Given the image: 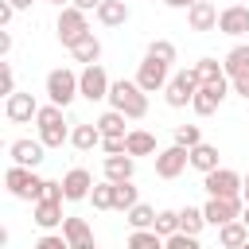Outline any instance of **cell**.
I'll list each match as a JSON object with an SVG mask.
<instances>
[{
  "label": "cell",
  "mask_w": 249,
  "mask_h": 249,
  "mask_svg": "<svg viewBox=\"0 0 249 249\" xmlns=\"http://www.w3.org/2000/svg\"><path fill=\"white\" fill-rule=\"evenodd\" d=\"M152 230L167 241L171 233H179V210H156V222H152Z\"/></svg>",
  "instance_id": "33"
},
{
  "label": "cell",
  "mask_w": 249,
  "mask_h": 249,
  "mask_svg": "<svg viewBox=\"0 0 249 249\" xmlns=\"http://www.w3.org/2000/svg\"><path fill=\"white\" fill-rule=\"evenodd\" d=\"M202 187L210 198H241V175L233 167H214L210 175H202Z\"/></svg>",
  "instance_id": "8"
},
{
  "label": "cell",
  "mask_w": 249,
  "mask_h": 249,
  "mask_svg": "<svg viewBox=\"0 0 249 249\" xmlns=\"http://www.w3.org/2000/svg\"><path fill=\"white\" fill-rule=\"evenodd\" d=\"M124 152L136 160V156H156L160 148H156V136L148 128H128L124 132Z\"/></svg>",
  "instance_id": "22"
},
{
  "label": "cell",
  "mask_w": 249,
  "mask_h": 249,
  "mask_svg": "<svg viewBox=\"0 0 249 249\" xmlns=\"http://www.w3.org/2000/svg\"><path fill=\"white\" fill-rule=\"evenodd\" d=\"M70 249H97V241L89 237V241H78V245H70Z\"/></svg>",
  "instance_id": "49"
},
{
  "label": "cell",
  "mask_w": 249,
  "mask_h": 249,
  "mask_svg": "<svg viewBox=\"0 0 249 249\" xmlns=\"http://www.w3.org/2000/svg\"><path fill=\"white\" fill-rule=\"evenodd\" d=\"M230 89H233L237 97H245V101H249V74H241V78H233V82H230Z\"/></svg>",
  "instance_id": "43"
},
{
  "label": "cell",
  "mask_w": 249,
  "mask_h": 249,
  "mask_svg": "<svg viewBox=\"0 0 249 249\" xmlns=\"http://www.w3.org/2000/svg\"><path fill=\"white\" fill-rule=\"evenodd\" d=\"M8 51H12V31H8V27H0V58H4Z\"/></svg>",
  "instance_id": "46"
},
{
  "label": "cell",
  "mask_w": 249,
  "mask_h": 249,
  "mask_svg": "<svg viewBox=\"0 0 249 249\" xmlns=\"http://www.w3.org/2000/svg\"><path fill=\"white\" fill-rule=\"evenodd\" d=\"M89 202H93V210H113V183H109V179L93 183V191H89Z\"/></svg>",
  "instance_id": "36"
},
{
  "label": "cell",
  "mask_w": 249,
  "mask_h": 249,
  "mask_svg": "<svg viewBox=\"0 0 249 249\" xmlns=\"http://www.w3.org/2000/svg\"><path fill=\"white\" fill-rule=\"evenodd\" d=\"M175 144L191 152L195 144H202V128L198 124H175Z\"/></svg>",
  "instance_id": "37"
},
{
  "label": "cell",
  "mask_w": 249,
  "mask_h": 249,
  "mask_svg": "<svg viewBox=\"0 0 249 249\" xmlns=\"http://www.w3.org/2000/svg\"><path fill=\"white\" fill-rule=\"evenodd\" d=\"M93 191V175L86 167H70L62 175V202H86Z\"/></svg>",
  "instance_id": "15"
},
{
  "label": "cell",
  "mask_w": 249,
  "mask_h": 249,
  "mask_svg": "<svg viewBox=\"0 0 249 249\" xmlns=\"http://www.w3.org/2000/svg\"><path fill=\"white\" fill-rule=\"evenodd\" d=\"M8 4H12L16 12H23V8H31V0H8Z\"/></svg>",
  "instance_id": "51"
},
{
  "label": "cell",
  "mask_w": 249,
  "mask_h": 249,
  "mask_svg": "<svg viewBox=\"0 0 249 249\" xmlns=\"http://www.w3.org/2000/svg\"><path fill=\"white\" fill-rule=\"evenodd\" d=\"M241 202H245V206H249V175H245V179H241Z\"/></svg>",
  "instance_id": "48"
},
{
  "label": "cell",
  "mask_w": 249,
  "mask_h": 249,
  "mask_svg": "<svg viewBox=\"0 0 249 249\" xmlns=\"http://www.w3.org/2000/svg\"><path fill=\"white\" fill-rule=\"evenodd\" d=\"M47 97H51V105L66 109V105L78 97V74H74L70 66H54V70L47 74Z\"/></svg>",
  "instance_id": "5"
},
{
  "label": "cell",
  "mask_w": 249,
  "mask_h": 249,
  "mask_svg": "<svg viewBox=\"0 0 249 249\" xmlns=\"http://www.w3.org/2000/svg\"><path fill=\"white\" fill-rule=\"evenodd\" d=\"M241 222H245V230H249V206H245V210H241Z\"/></svg>",
  "instance_id": "53"
},
{
  "label": "cell",
  "mask_w": 249,
  "mask_h": 249,
  "mask_svg": "<svg viewBox=\"0 0 249 249\" xmlns=\"http://www.w3.org/2000/svg\"><path fill=\"white\" fill-rule=\"evenodd\" d=\"M187 23H191V31H218V8L210 0H195L187 8Z\"/></svg>",
  "instance_id": "18"
},
{
  "label": "cell",
  "mask_w": 249,
  "mask_h": 249,
  "mask_svg": "<svg viewBox=\"0 0 249 249\" xmlns=\"http://www.w3.org/2000/svg\"><path fill=\"white\" fill-rule=\"evenodd\" d=\"M4 117L12 121V124H31L35 117H39V101L31 97V93H12L8 101H4Z\"/></svg>",
  "instance_id": "16"
},
{
  "label": "cell",
  "mask_w": 249,
  "mask_h": 249,
  "mask_svg": "<svg viewBox=\"0 0 249 249\" xmlns=\"http://www.w3.org/2000/svg\"><path fill=\"white\" fill-rule=\"evenodd\" d=\"M35 249H70V241H66V237L54 230V233H43V237L35 241Z\"/></svg>",
  "instance_id": "40"
},
{
  "label": "cell",
  "mask_w": 249,
  "mask_h": 249,
  "mask_svg": "<svg viewBox=\"0 0 249 249\" xmlns=\"http://www.w3.org/2000/svg\"><path fill=\"white\" fill-rule=\"evenodd\" d=\"M62 202H47V198H39V202H31V222L43 230V233H54V230H62Z\"/></svg>",
  "instance_id": "17"
},
{
  "label": "cell",
  "mask_w": 249,
  "mask_h": 249,
  "mask_svg": "<svg viewBox=\"0 0 249 249\" xmlns=\"http://www.w3.org/2000/svg\"><path fill=\"white\" fill-rule=\"evenodd\" d=\"M101 171H105L109 183H128L136 175V160L132 156H105L101 160Z\"/></svg>",
  "instance_id": "20"
},
{
  "label": "cell",
  "mask_w": 249,
  "mask_h": 249,
  "mask_svg": "<svg viewBox=\"0 0 249 249\" xmlns=\"http://www.w3.org/2000/svg\"><path fill=\"white\" fill-rule=\"evenodd\" d=\"M144 93H156V89H163L167 82H171V66L167 62H156V58H148L144 54V62L136 66V78H132Z\"/></svg>",
  "instance_id": "9"
},
{
  "label": "cell",
  "mask_w": 249,
  "mask_h": 249,
  "mask_svg": "<svg viewBox=\"0 0 249 249\" xmlns=\"http://www.w3.org/2000/svg\"><path fill=\"white\" fill-rule=\"evenodd\" d=\"M4 187H8V195L12 198H19V202H39L43 198V179L31 171V167H8L4 171Z\"/></svg>",
  "instance_id": "3"
},
{
  "label": "cell",
  "mask_w": 249,
  "mask_h": 249,
  "mask_svg": "<svg viewBox=\"0 0 249 249\" xmlns=\"http://www.w3.org/2000/svg\"><path fill=\"white\" fill-rule=\"evenodd\" d=\"M58 233H62L70 245H78V241H89V237H93L89 222H86V218H74V214H66V218H62V230H58Z\"/></svg>",
  "instance_id": "27"
},
{
  "label": "cell",
  "mask_w": 249,
  "mask_h": 249,
  "mask_svg": "<svg viewBox=\"0 0 249 249\" xmlns=\"http://www.w3.org/2000/svg\"><path fill=\"white\" fill-rule=\"evenodd\" d=\"M101 152L105 156H128L124 152V136H101Z\"/></svg>",
  "instance_id": "41"
},
{
  "label": "cell",
  "mask_w": 249,
  "mask_h": 249,
  "mask_svg": "<svg viewBox=\"0 0 249 249\" xmlns=\"http://www.w3.org/2000/svg\"><path fill=\"white\" fill-rule=\"evenodd\" d=\"M109 109H117V113H124L128 121H140L144 113H148V93L132 82V78H117V82H109Z\"/></svg>",
  "instance_id": "1"
},
{
  "label": "cell",
  "mask_w": 249,
  "mask_h": 249,
  "mask_svg": "<svg viewBox=\"0 0 249 249\" xmlns=\"http://www.w3.org/2000/svg\"><path fill=\"white\" fill-rule=\"evenodd\" d=\"M195 74H198V86H206V82H222L226 74H222V62L218 58H198L195 66H191Z\"/></svg>",
  "instance_id": "32"
},
{
  "label": "cell",
  "mask_w": 249,
  "mask_h": 249,
  "mask_svg": "<svg viewBox=\"0 0 249 249\" xmlns=\"http://www.w3.org/2000/svg\"><path fill=\"white\" fill-rule=\"evenodd\" d=\"M241 198H206V206H202V218H206V226H226V222H237L241 218Z\"/></svg>",
  "instance_id": "12"
},
{
  "label": "cell",
  "mask_w": 249,
  "mask_h": 249,
  "mask_svg": "<svg viewBox=\"0 0 249 249\" xmlns=\"http://www.w3.org/2000/svg\"><path fill=\"white\" fill-rule=\"evenodd\" d=\"M124 218H128V226H132V230H152V222H156V210H152L148 202H136V206H132Z\"/></svg>",
  "instance_id": "34"
},
{
  "label": "cell",
  "mask_w": 249,
  "mask_h": 249,
  "mask_svg": "<svg viewBox=\"0 0 249 249\" xmlns=\"http://www.w3.org/2000/svg\"><path fill=\"white\" fill-rule=\"evenodd\" d=\"M241 249H249V241H245V245H241Z\"/></svg>",
  "instance_id": "55"
},
{
  "label": "cell",
  "mask_w": 249,
  "mask_h": 249,
  "mask_svg": "<svg viewBox=\"0 0 249 249\" xmlns=\"http://www.w3.org/2000/svg\"><path fill=\"white\" fill-rule=\"evenodd\" d=\"M43 198L47 202H62V179H43Z\"/></svg>",
  "instance_id": "42"
},
{
  "label": "cell",
  "mask_w": 249,
  "mask_h": 249,
  "mask_svg": "<svg viewBox=\"0 0 249 249\" xmlns=\"http://www.w3.org/2000/svg\"><path fill=\"white\" fill-rule=\"evenodd\" d=\"M222 74L233 82V78H241V74H249V43H237L226 58H222Z\"/></svg>",
  "instance_id": "25"
},
{
  "label": "cell",
  "mask_w": 249,
  "mask_h": 249,
  "mask_svg": "<svg viewBox=\"0 0 249 249\" xmlns=\"http://www.w3.org/2000/svg\"><path fill=\"white\" fill-rule=\"evenodd\" d=\"M214 249H218V245H214Z\"/></svg>",
  "instance_id": "58"
},
{
  "label": "cell",
  "mask_w": 249,
  "mask_h": 249,
  "mask_svg": "<svg viewBox=\"0 0 249 249\" xmlns=\"http://www.w3.org/2000/svg\"><path fill=\"white\" fill-rule=\"evenodd\" d=\"M163 4H167V8H191L195 0H163Z\"/></svg>",
  "instance_id": "47"
},
{
  "label": "cell",
  "mask_w": 249,
  "mask_h": 249,
  "mask_svg": "<svg viewBox=\"0 0 249 249\" xmlns=\"http://www.w3.org/2000/svg\"><path fill=\"white\" fill-rule=\"evenodd\" d=\"M54 31H58V43L70 51L82 35H89V16L86 12H78V8H58V19H54Z\"/></svg>",
  "instance_id": "4"
},
{
  "label": "cell",
  "mask_w": 249,
  "mask_h": 249,
  "mask_svg": "<svg viewBox=\"0 0 249 249\" xmlns=\"http://www.w3.org/2000/svg\"><path fill=\"white\" fill-rule=\"evenodd\" d=\"M12 16H16V8H12L8 0H0V27H8V23H12Z\"/></svg>",
  "instance_id": "45"
},
{
  "label": "cell",
  "mask_w": 249,
  "mask_h": 249,
  "mask_svg": "<svg viewBox=\"0 0 249 249\" xmlns=\"http://www.w3.org/2000/svg\"><path fill=\"white\" fill-rule=\"evenodd\" d=\"M218 31L230 35V39L249 35V4H226V8L218 12Z\"/></svg>",
  "instance_id": "13"
},
{
  "label": "cell",
  "mask_w": 249,
  "mask_h": 249,
  "mask_svg": "<svg viewBox=\"0 0 249 249\" xmlns=\"http://www.w3.org/2000/svg\"><path fill=\"white\" fill-rule=\"evenodd\" d=\"M124 249H163V237L156 230H132L128 241H124Z\"/></svg>",
  "instance_id": "31"
},
{
  "label": "cell",
  "mask_w": 249,
  "mask_h": 249,
  "mask_svg": "<svg viewBox=\"0 0 249 249\" xmlns=\"http://www.w3.org/2000/svg\"><path fill=\"white\" fill-rule=\"evenodd\" d=\"M226 93H230V78L206 82V86H198V93L191 97V109H195L198 117H210V113H218V105L226 101Z\"/></svg>",
  "instance_id": "10"
},
{
  "label": "cell",
  "mask_w": 249,
  "mask_h": 249,
  "mask_svg": "<svg viewBox=\"0 0 249 249\" xmlns=\"http://www.w3.org/2000/svg\"><path fill=\"white\" fill-rule=\"evenodd\" d=\"M144 54L156 58V62H167V66H171V62H175V43H171V39H152Z\"/></svg>",
  "instance_id": "35"
},
{
  "label": "cell",
  "mask_w": 249,
  "mask_h": 249,
  "mask_svg": "<svg viewBox=\"0 0 249 249\" xmlns=\"http://www.w3.org/2000/svg\"><path fill=\"white\" fill-rule=\"evenodd\" d=\"M0 148H4V136H0Z\"/></svg>",
  "instance_id": "56"
},
{
  "label": "cell",
  "mask_w": 249,
  "mask_h": 249,
  "mask_svg": "<svg viewBox=\"0 0 249 249\" xmlns=\"http://www.w3.org/2000/svg\"><path fill=\"white\" fill-rule=\"evenodd\" d=\"M8 241H12V233H8L4 226H0V249H8Z\"/></svg>",
  "instance_id": "50"
},
{
  "label": "cell",
  "mask_w": 249,
  "mask_h": 249,
  "mask_svg": "<svg viewBox=\"0 0 249 249\" xmlns=\"http://www.w3.org/2000/svg\"><path fill=\"white\" fill-rule=\"evenodd\" d=\"M187 167H191L187 148L171 144V148H160V152H156V175H160V179H179Z\"/></svg>",
  "instance_id": "11"
},
{
  "label": "cell",
  "mask_w": 249,
  "mask_h": 249,
  "mask_svg": "<svg viewBox=\"0 0 249 249\" xmlns=\"http://www.w3.org/2000/svg\"><path fill=\"white\" fill-rule=\"evenodd\" d=\"M70 144H74L78 152H93V148H101V132H97V124H93V121H78V124H70Z\"/></svg>",
  "instance_id": "21"
},
{
  "label": "cell",
  "mask_w": 249,
  "mask_h": 249,
  "mask_svg": "<svg viewBox=\"0 0 249 249\" xmlns=\"http://www.w3.org/2000/svg\"><path fill=\"white\" fill-rule=\"evenodd\" d=\"M249 241V230H245V222L237 218V222H226V226H218V249H241Z\"/></svg>",
  "instance_id": "26"
},
{
  "label": "cell",
  "mask_w": 249,
  "mask_h": 249,
  "mask_svg": "<svg viewBox=\"0 0 249 249\" xmlns=\"http://www.w3.org/2000/svg\"><path fill=\"white\" fill-rule=\"evenodd\" d=\"M35 128H39L43 148H62V144H70V124H66V117H62L58 105H39Z\"/></svg>",
  "instance_id": "2"
},
{
  "label": "cell",
  "mask_w": 249,
  "mask_h": 249,
  "mask_svg": "<svg viewBox=\"0 0 249 249\" xmlns=\"http://www.w3.org/2000/svg\"><path fill=\"white\" fill-rule=\"evenodd\" d=\"M163 249H202V245H198V237H191V233H171V237L163 241Z\"/></svg>",
  "instance_id": "39"
},
{
  "label": "cell",
  "mask_w": 249,
  "mask_h": 249,
  "mask_svg": "<svg viewBox=\"0 0 249 249\" xmlns=\"http://www.w3.org/2000/svg\"><path fill=\"white\" fill-rule=\"evenodd\" d=\"M8 152H12V163H16V167H31V171L47 160V156H43L47 148H43V140H39V136H35V140H31V136L12 140V144H8Z\"/></svg>",
  "instance_id": "14"
},
{
  "label": "cell",
  "mask_w": 249,
  "mask_h": 249,
  "mask_svg": "<svg viewBox=\"0 0 249 249\" xmlns=\"http://www.w3.org/2000/svg\"><path fill=\"white\" fill-rule=\"evenodd\" d=\"M12 93H16V74H12V66H8L4 58H0V97L8 101Z\"/></svg>",
  "instance_id": "38"
},
{
  "label": "cell",
  "mask_w": 249,
  "mask_h": 249,
  "mask_svg": "<svg viewBox=\"0 0 249 249\" xmlns=\"http://www.w3.org/2000/svg\"><path fill=\"white\" fill-rule=\"evenodd\" d=\"M195 93H198V74H195V70H179V74H171V82L163 86V101H167L171 109H187Z\"/></svg>",
  "instance_id": "6"
},
{
  "label": "cell",
  "mask_w": 249,
  "mask_h": 249,
  "mask_svg": "<svg viewBox=\"0 0 249 249\" xmlns=\"http://www.w3.org/2000/svg\"><path fill=\"white\" fill-rule=\"evenodd\" d=\"M70 54H74V62H82V66H97V62H101V39L89 31V35H82V39L70 47Z\"/></svg>",
  "instance_id": "24"
},
{
  "label": "cell",
  "mask_w": 249,
  "mask_h": 249,
  "mask_svg": "<svg viewBox=\"0 0 249 249\" xmlns=\"http://www.w3.org/2000/svg\"><path fill=\"white\" fill-rule=\"evenodd\" d=\"M109 74H105V66L97 62V66H82L78 70V97H86V101H105L109 97Z\"/></svg>",
  "instance_id": "7"
},
{
  "label": "cell",
  "mask_w": 249,
  "mask_h": 249,
  "mask_svg": "<svg viewBox=\"0 0 249 249\" xmlns=\"http://www.w3.org/2000/svg\"><path fill=\"white\" fill-rule=\"evenodd\" d=\"M97 4H101V0H70V8H78V12H86V16L97 12Z\"/></svg>",
  "instance_id": "44"
},
{
  "label": "cell",
  "mask_w": 249,
  "mask_h": 249,
  "mask_svg": "<svg viewBox=\"0 0 249 249\" xmlns=\"http://www.w3.org/2000/svg\"><path fill=\"white\" fill-rule=\"evenodd\" d=\"M93 16H97L101 27H124L128 23V4L124 0H101Z\"/></svg>",
  "instance_id": "23"
},
{
  "label": "cell",
  "mask_w": 249,
  "mask_h": 249,
  "mask_svg": "<svg viewBox=\"0 0 249 249\" xmlns=\"http://www.w3.org/2000/svg\"><path fill=\"white\" fill-rule=\"evenodd\" d=\"M124 121H128L124 113H117V109H105V113H101L93 124H97V132H101V136H124V132H128V128H124Z\"/></svg>",
  "instance_id": "28"
},
{
  "label": "cell",
  "mask_w": 249,
  "mask_h": 249,
  "mask_svg": "<svg viewBox=\"0 0 249 249\" xmlns=\"http://www.w3.org/2000/svg\"><path fill=\"white\" fill-rule=\"evenodd\" d=\"M0 183H4V175H0Z\"/></svg>",
  "instance_id": "57"
},
{
  "label": "cell",
  "mask_w": 249,
  "mask_h": 249,
  "mask_svg": "<svg viewBox=\"0 0 249 249\" xmlns=\"http://www.w3.org/2000/svg\"><path fill=\"white\" fill-rule=\"evenodd\" d=\"M43 4H54V8H66L70 0H43Z\"/></svg>",
  "instance_id": "52"
},
{
  "label": "cell",
  "mask_w": 249,
  "mask_h": 249,
  "mask_svg": "<svg viewBox=\"0 0 249 249\" xmlns=\"http://www.w3.org/2000/svg\"><path fill=\"white\" fill-rule=\"evenodd\" d=\"M136 202H140V191H136L132 179H128V183H113V210H124V214H128Z\"/></svg>",
  "instance_id": "29"
},
{
  "label": "cell",
  "mask_w": 249,
  "mask_h": 249,
  "mask_svg": "<svg viewBox=\"0 0 249 249\" xmlns=\"http://www.w3.org/2000/svg\"><path fill=\"white\" fill-rule=\"evenodd\" d=\"M187 160H191V167H195V171H202V175H210L214 167H222V163H218V160H222L218 144H206V140H202V144H195V148L187 152Z\"/></svg>",
  "instance_id": "19"
},
{
  "label": "cell",
  "mask_w": 249,
  "mask_h": 249,
  "mask_svg": "<svg viewBox=\"0 0 249 249\" xmlns=\"http://www.w3.org/2000/svg\"><path fill=\"white\" fill-rule=\"evenodd\" d=\"M202 226H206V218H202V206H183V210H179V233H191V237H198V233H202Z\"/></svg>",
  "instance_id": "30"
},
{
  "label": "cell",
  "mask_w": 249,
  "mask_h": 249,
  "mask_svg": "<svg viewBox=\"0 0 249 249\" xmlns=\"http://www.w3.org/2000/svg\"><path fill=\"white\" fill-rule=\"evenodd\" d=\"M230 4H249V0H230Z\"/></svg>",
  "instance_id": "54"
}]
</instances>
